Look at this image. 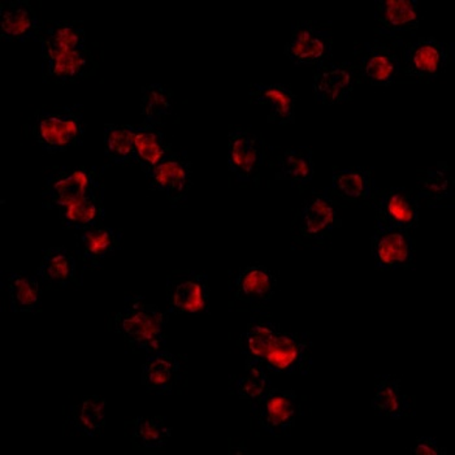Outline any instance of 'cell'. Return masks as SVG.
Instances as JSON below:
<instances>
[{
  "label": "cell",
  "mask_w": 455,
  "mask_h": 455,
  "mask_svg": "<svg viewBox=\"0 0 455 455\" xmlns=\"http://www.w3.org/2000/svg\"><path fill=\"white\" fill-rule=\"evenodd\" d=\"M36 276L49 286L66 288L78 277V259L66 247H52L44 252Z\"/></svg>",
  "instance_id": "obj_29"
},
{
  "label": "cell",
  "mask_w": 455,
  "mask_h": 455,
  "mask_svg": "<svg viewBox=\"0 0 455 455\" xmlns=\"http://www.w3.org/2000/svg\"><path fill=\"white\" fill-rule=\"evenodd\" d=\"M122 240L117 230L103 223L88 228L76 237V257L85 271L100 268L120 249Z\"/></svg>",
  "instance_id": "obj_19"
},
{
  "label": "cell",
  "mask_w": 455,
  "mask_h": 455,
  "mask_svg": "<svg viewBox=\"0 0 455 455\" xmlns=\"http://www.w3.org/2000/svg\"><path fill=\"white\" fill-rule=\"evenodd\" d=\"M187 361L167 350L146 355L142 366V384L148 392L159 395H171L185 383Z\"/></svg>",
  "instance_id": "obj_17"
},
{
  "label": "cell",
  "mask_w": 455,
  "mask_h": 455,
  "mask_svg": "<svg viewBox=\"0 0 455 455\" xmlns=\"http://www.w3.org/2000/svg\"><path fill=\"white\" fill-rule=\"evenodd\" d=\"M58 212L63 226L77 232L103 223L106 215L105 185L85 198L58 210Z\"/></svg>",
  "instance_id": "obj_30"
},
{
  "label": "cell",
  "mask_w": 455,
  "mask_h": 455,
  "mask_svg": "<svg viewBox=\"0 0 455 455\" xmlns=\"http://www.w3.org/2000/svg\"><path fill=\"white\" fill-rule=\"evenodd\" d=\"M165 294L171 313H204L210 306L209 277L196 271L172 272L167 277Z\"/></svg>",
  "instance_id": "obj_15"
},
{
  "label": "cell",
  "mask_w": 455,
  "mask_h": 455,
  "mask_svg": "<svg viewBox=\"0 0 455 455\" xmlns=\"http://www.w3.org/2000/svg\"><path fill=\"white\" fill-rule=\"evenodd\" d=\"M315 175L313 150L306 146L288 148L276 156L275 176L279 181L289 182L293 187H307Z\"/></svg>",
  "instance_id": "obj_31"
},
{
  "label": "cell",
  "mask_w": 455,
  "mask_h": 455,
  "mask_svg": "<svg viewBox=\"0 0 455 455\" xmlns=\"http://www.w3.org/2000/svg\"><path fill=\"white\" fill-rule=\"evenodd\" d=\"M102 185V173L98 168L84 165L58 168L47 176L42 204L44 209L60 210L85 198Z\"/></svg>",
  "instance_id": "obj_4"
},
{
  "label": "cell",
  "mask_w": 455,
  "mask_h": 455,
  "mask_svg": "<svg viewBox=\"0 0 455 455\" xmlns=\"http://www.w3.org/2000/svg\"><path fill=\"white\" fill-rule=\"evenodd\" d=\"M276 289V275L259 264L240 269L230 281V291L238 310H266Z\"/></svg>",
  "instance_id": "obj_13"
},
{
  "label": "cell",
  "mask_w": 455,
  "mask_h": 455,
  "mask_svg": "<svg viewBox=\"0 0 455 455\" xmlns=\"http://www.w3.org/2000/svg\"><path fill=\"white\" fill-rule=\"evenodd\" d=\"M106 400L100 395H88L72 407L70 423L78 434L97 437L106 426Z\"/></svg>",
  "instance_id": "obj_33"
},
{
  "label": "cell",
  "mask_w": 455,
  "mask_h": 455,
  "mask_svg": "<svg viewBox=\"0 0 455 455\" xmlns=\"http://www.w3.org/2000/svg\"><path fill=\"white\" fill-rule=\"evenodd\" d=\"M41 20L27 0H7L0 5V36L4 41L27 42L41 38Z\"/></svg>",
  "instance_id": "obj_21"
},
{
  "label": "cell",
  "mask_w": 455,
  "mask_h": 455,
  "mask_svg": "<svg viewBox=\"0 0 455 455\" xmlns=\"http://www.w3.org/2000/svg\"><path fill=\"white\" fill-rule=\"evenodd\" d=\"M403 72L418 83H431L454 61V44L415 38L403 44Z\"/></svg>",
  "instance_id": "obj_8"
},
{
  "label": "cell",
  "mask_w": 455,
  "mask_h": 455,
  "mask_svg": "<svg viewBox=\"0 0 455 455\" xmlns=\"http://www.w3.org/2000/svg\"><path fill=\"white\" fill-rule=\"evenodd\" d=\"M342 204L330 190H313L302 202L293 221L294 238L300 245L320 247L341 227Z\"/></svg>",
  "instance_id": "obj_3"
},
{
  "label": "cell",
  "mask_w": 455,
  "mask_h": 455,
  "mask_svg": "<svg viewBox=\"0 0 455 455\" xmlns=\"http://www.w3.org/2000/svg\"><path fill=\"white\" fill-rule=\"evenodd\" d=\"M266 159V143L249 129H233L228 134V165L237 182L247 185L259 179Z\"/></svg>",
  "instance_id": "obj_11"
},
{
  "label": "cell",
  "mask_w": 455,
  "mask_h": 455,
  "mask_svg": "<svg viewBox=\"0 0 455 455\" xmlns=\"http://www.w3.org/2000/svg\"><path fill=\"white\" fill-rule=\"evenodd\" d=\"M332 22L299 21L291 27L285 55L296 66H319L333 60Z\"/></svg>",
  "instance_id": "obj_6"
},
{
  "label": "cell",
  "mask_w": 455,
  "mask_h": 455,
  "mask_svg": "<svg viewBox=\"0 0 455 455\" xmlns=\"http://www.w3.org/2000/svg\"><path fill=\"white\" fill-rule=\"evenodd\" d=\"M3 289L12 313H36L41 306V280L36 275L7 272L3 280Z\"/></svg>",
  "instance_id": "obj_26"
},
{
  "label": "cell",
  "mask_w": 455,
  "mask_h": 455,
  "mask_svg": "<svg viewBox=\"0 0 455 455\" xmlns=\"http://www.w3.org/2000/svg\"><path fill=\"white\" fill-rule=\"evenodd\" d=\"M359 80L351 61L334 63L333 60L319 64L314 72L313 90L316 102L325 106L347 102Z\"/></svg>",
  "instance_id": "obj_16"
},
{
  "label": "cell",
  "mask_w": 455,
  "mask_h": 455,
  "mask_svg": "<svg viewBox=\"0 0 455 455\" xmlns=\"http://www.w3.org/2000/svg\"><path fill=\"white\" fill-rule=\"evenodd\" d=\"M168 316L158 306L143 297L126 298L124 308L115 316L116 332L133 347L146 355L164 350L167 345Z\"/></svg>",
  "instance_id": "obj_2"
},
{
  "label": "cell",
  "mask_w": 455,
  "mask_h": 455,
  "mask_svg": "<svg viewBox=\"0 0 455 455\" xmlns=\"http://www.w3.org/2000/svg\"><path fill=\"white\" fill-rule=\"evenodd\" d=\"M233 393L240 400L258 403L271 390L268 371L255 363H247L245 373L238 376L232 384Z\"/></svg>",
  "instance_id": "obj_36"
},
{
  "label": "cell",
  "mask_w": 455,
  "mask_h": 455,
  "mask_svg": "<svg viewBox=\"0 0 455 455\" xmlns=\"http://www.w3.org/2000/svg\"><path fill=\"white\" fill-rule=\"evenodd\" d=\"M373 411L389 419L414 417L415 398L404 393L403 384L395 376H378L372 401Z\"/></svg>",
  "instance_id": "obj_24"
},
{
  "label": "cell",
  "mask_w": 455,
  "mask_h": 455,
  "mask_svg": "<svg viewBox=\"0 0 455 455\" xmlns=\"http://www.w3.org/2000/svg\"><path fill=\"white\" fill-rule=\"evenodd\" d=\"M140 107L145 123L156 126L164 125L173 111L172 92L162 84L143 86Z\"/></svg>",
  "instance_id": "obj_35"
},
{
  "label": "cell",
  "mask_w": 455,
  "mask_h": 455,
  "mask_svg": "<svg viewBox=\"0 0 455 455\" xmlns=\"http://www.w3.org/2000/svg\"><path fill=\"white\" fill-rule=\"evenodd\" d=\"M331 196L341 204H372L376 194V181L372 170L364 167L334 168L332 185L328 188Z\"/></svg>",
  "instance_id": "obj_22"
},
{
  "label": "cell",
  "mask_w": 455,
  "mask_h": 455,
  "mask_svg": "<svg viewBox=\"0 0 455 455\" xmlns=\"http://www.w3.org/2000/svg\"><path fill=\"white\" fill-rule=\"evenodd\" d=\"M258 426L274 437L289 436L296 428L302 404L293 390L271 389L262 400L251 404Z\"/></svg>",
  "instance_id": "obj_10"
},
{
  "label": "cell",
  "mask_w": 455,
  "mask_h": 455,
  "mask_svg": "<svg viewBox=\"0 0 455 455\" xmlns=\"http://www.w3.org/2000/svg\"><path fill=\"white\" fill-rule=\"evenodd\" d=\"M85 131V114L81 105L44 107L28 124V133L49 154L63 153L81 145Z\"/></svg>",
  "instance_id": "obj_1"
},
{
  "label": "cell",
  "mask_w": 455,
  "mask_h": 455,
  "mask_svg": "<svg viewBox=\"0 0 455 455\" xmlns=\"http://www.w3.org/2000/svg\"><path fill=\"white\" fill-rule=\"evenodd\" d=\"M172 151L159 126L143 122L136 129L134 139V163L139 164L146 176Z\"/></svg>",
  "instance_id": "obj_28"
},
{
  "label": "cell",
  "mask_w": 455,
  "mask_h": 455,
  "mask_svg": "<svg viewBox=\"0 0 455 455\" xmlns=\"http://www.w3.org/2000/svg\"><path fill=\"white\" fill-rule=\"evenodd\" d=\"M376 223L417 233L419 224L420 204L414 192L403 187L376 190L372 204Z\"/></svg>",
  "instance_id": "obj_12"
},
{
  "label": "cell",
  "mask_w": 455,
  "mask_h": 455,
  "mask_svg": "<svg viewBox=\"0 0 455 455\" xmlns=\"http://www.w3.org/2000/svg\"><path fill=\"white\" fill-rule=\"evenodd\" d=\"M400 47L389 41H363L354 47V60L359 78L380 88H389L403 72V63L397 50Z\"/></svg>",
  "instance_id": "obj_5"
},
{
  "label": "cell",
  "mask_w": 455,
  "mask_h": 455,
  "mask_svg": "<svg viewBox=\"0 0 455 455\" xmlns=\"http://www.w3.org/2000/svg\"><path fill=\"white\" fill-rule=\"evenodd\" d=\"M132 445L142 453H156L167 448L172 437V427L164 418L140 417L128 426Z\"/></svg>",
  "instance_id": "obj_32"
},
{
  "label": "cell",
  "mask_w": 455,
  "mask_h": 455,
  "mask_svg": "<svg viewBox=\"0 0 455 455\" xmlns=\"http://www.w3.org/2000/svg\"><path fill=\"white\" fill-rule=\"evenodd\" d=\"M446 453L448 451L443 448L434 437L419 438L409 451V454L411 455H445Z\"/></svg>",
  "instance_id": "obj_37"
},
{
  "label": "cell",
  "mask_w": 455,
  "mask_h": 455,
  "mask_svg": "<svg viewBox=\"0 0 455 455\" xmlns=\"http://www.w3.org/2000/svg\"><path fill=\"white\" fill-rule=\"evenodd\" d=\"M41 58L88 46V36L83 25L69 20H58L49 24L41 36Z\"/></svg>",
  "instance_id": "obj_27"
},
{
  "label": "cell",
  "mask_w": 455,
  "mask_h": 455,
  "mask_svg": "<svg viewBox=\"0 0 455 455\" xmlns=\"http://www.w3.org/2000/svg\"><path fill=\"white\" fill-rule=\"evenodd\" d=\"M148 179L150 189L165 194L172 204L185 201L192 187V164L187 153L171 151Z\"/></svg>",
  "instance_id": "obj_18"
},
{
  "label": "cell",
  "mask_w": 455,
  "mask_h": 455,
  "mask_svg": "<svg viewBox=\"0 0 455 455\" xmlns=\"http://www.w3.org/2000/svg\"><path fill=\"white\" fill-rule=\"evenodd\" d=\"M259 366L272 373L307 375L313 366V341L306 333L281 330L267 347Z\"/></svg>",
  "instance_id": "obj_7"
},
{
  "label": "cell",
  "mask_w": 455,
  "mask_h": 455,
  "mask_svg": "<svg viewBox=\"0 0 455 455\" xmlns=\"http://www.w3.org/2000/svg\"><path fill=\"white\" fill-rule=\"evenodd\" d=\"M249 97L254 105L269 107L267 122L291 125L296 120V95L283 84H251Z\"/></svg>",
  "instance_id": "obj_23"
},
{
  "label": "cell",
  "mask_w": 455,
  "mask_h": 455,
  "mask_svg": "<svg viewBox=\"0 0 455 455\" xmlns=\"http://www.w3.org/2000/svg\"><path fill=\"white\" fill-rule=\"evenodd\" d=\"M137 126L108 124L105 126V153L117 165L134 163V139Z\"/></svg>",
  "instance_id": "obj_34"
},
{
  "label": "cell",
  "mask_w": 455,
  "mask_h": 455,
  "mask_svg": "<svg viewBox=\"0 0 455 455\" xmlns=\"http://www.w3.org/2000/svg\"><path fill=\"white\" fill-rule=\"evenodd\" d=\"M417 257L415 233L376 223L371 240V258L380 271L414 269Z\"/></svg>",
  "instance_id": "obj_9"
},
{
  "label": "cell",
  "mask_w": 455,
  "mask_h": 455,
  "mask_svg": "<svg viewBox=\"0 0 455 455\" xmlns=\"http://www.w3.org/2000/svg\"><path fill=\"white\" fill-rule=\"evenodd\" d=\"M415 189V196L428 207H443L448 202L453 206L455 180L448 163H437L434 167L421 171L417 176Z\"/></svg>",
  "instance_id": "obj_25"
},
{
  "label": "cell",
  "mask_w": 455,
  "mask_h": 455,
  "mask_svg": "<svg viewBox=\"0 0 455 455\" xmlns=\"http://www.w3.org/2000/svg\"><path fill=\"white\" fill-rule=\"evenodd\" d=\"M94 52L89 46L42 59V77L47 83H77L97 69Z\"/></svg>",
  "instance_id": "obj_20"
},
{
  "label": "cell",
  "mask_w": 455,
  "mask_h": 455,
  "mask_svg": "<svg viewBox=\"0 0 455 455\" xmlns=\"http://www.w3.org/2000/svg\"><path fill=\"white\" fill-rule=\"evenodd\" d=\"M376 32L387 41L403 47V36H412L419 29L421 15L417 0H376Z\"/></svg>",
  "instance_id": "obj_14"
}]
</instances>
